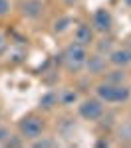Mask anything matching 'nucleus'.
Here are the masks:
<instances>
[{"label": "nucleus", "mask_w": 131, "mask_h": 148, "mask_svg": "<svg viewBox=\"0 0 131 148\" xmlns=\"http://www.w3.org/2000/svg\"><path fill=\"white\" fill-rule=\"evenodd\" d=\"M76 42L82 44V46L91 44V42H94V32H91V28L85 26V24H80L78 30H76Z\"/></svg>", "instance_id": "obj_7"}, {"label": "nucleus", "mask_w": 131, "mask_h": 148, "mask_svg": "<svg viewBox=\"0 0 131 148\" xmlns=\"http://www.w3.org/2000/svg\"><path fill=\"white\" fill-rule=\"evenodd\" d=\"M60 97L56 95V93H48V95H44L42 99H40V107H44V109H52L54 105H58Z\"/></svg>", "instance_id": "obj_10"}, {"label": "nucleus", "mask_w": 131, "mask_h": 148, "mask_svg": "<svg viewBox=\"0 0 131 148\" xmlns=\"http://www.w3.org/2000/svg\"><path fill=\"white\" fill-rule=\"evenodd\" d=\"M34 146L36 148H52V146H56V142L54 140H48V138H42V140H36Z\"/></svg>", "instance_id": "obj_12"}, {"label": "nucleus", "mask_w": 131, "mask_h": 148, "mask_svg": "<svg viewBox=\"0 0 131 148\" xmlns=\"http://www.w3.org/2000/svg\"><path fill=\"white\" fill-rule=\"evenodd\" d=\"M85 59H87L85 46L78 44V42L68 46V49L64 51V61H66V67L70 69V71H80L85 65Z\"/></svg>", "instance_id": "obj_2"}, {"label": "nucleus", "mask_w": 131, "mask_h": 148, "mask_svg": "<svg viewBox=\"0 0 131 148\" xmlns=\"http://www.w3.org/2000/svg\"><path fill=\"white\" fill-rule=\"evenodd\" d=\"M85 65L89 69V73H103L105 69V59L101 56H91L85 59Z\"/></svg>", "instance_id": "obj_8"}, {"label": "nucleus", "mask_w": 131, "mask_h": 148, "mask_svg": "<svg viewBox=\"0 0 131 148\" xmlns=\"http://www.w3.org/2000/svg\"><path fill=\"white\" fill-rule=\"evenodd\" d=\"M78 0H66V4H76Z\"/></svg>", "instance_id": "obj_19"}, {"label": "nucleus", "mask_w": 131, "mask_h": 148, "mask_svg": "<svg viewBox=\"0 0 131 148\" xmlns=\"http://www.w3.org/2000/svg\"><path fill=\"white\" fill-rule=\"evenodd\" d=\"M8 136H10V134H8V130H6L4 126H0V144H4Z\"/></svg>", "instance_id": "obj_16"}, {"label": "nucleus", "mask_w": 131, "mask_h": 148, "mask_svg": "<svg viewBox=\"0 0 131 148\" xmlns=\"http://www.w3.org/2000/svg\"><path fill=\"white\" fill-rule=\"evenodd\" d=\"M111 24H113V18H111L109 10H105V8L95 10V14H94V26H95V30H99V32H107V30L111 28Z\"/></svg>", "instance_id": "obj_5"}, {"label": "nucleus", "mask_w": 131, "mask_h": 148, "mask_svg": "<svg viewBox=\"0 0 131 148\" xmlns=\"http://www.w3.org/2000/svg\"><path fill=\"white\" fill-rule=\"evenodd\" d=\"M109 46H111L109 42H105V44H99V51H105V49H109Z\"/></svg>", "instance_id": "obj_17"}, {"label": "nucleus", "mask_w": 131, "mask_h": 148, "mask_svg": "<svg viewBox=\"0 0 131 148\" xmlns=\"http://www.w3.org/2000/svg\"><path fill=\"white\" fill-rule=\"evenodd\" d=\"M18 128H20V134H22L24 138L36 140V138H40V134L44 132V123H42L38 116L30 114V116H24L22 121L18 123Z\"/></svg>", "instance_id": "obj_3"}, {"label": "nucleus", "mask_w": 131, "mask_h": 148, "mask_svg": "<svg viewBox=\"0 0 131 148\" xmlns=\"http://www.w3.org/2000/svg\"><path fill=\"white\" fill-rule=\"evenodd\" d=\"M123 77H125V75H123L121 71H111V75L107 77V81H109V83H121Z\"/></svg>", "instance_id": "obj_13"}, {"label": "nucleus", "mask_w": 131, "mask_h": 148, "mask_svg": "<svg viewBox=\"0 0 131 148\" xmlns=\"http://www.w3.org/2000/svg\"><path fill=\"white\" fill-rule=\"evenodd\" d=\"M10 12V2L8 0H0V16H6Z\"/></svg>", "instance_id": "obj_14"}, {"label": "nucleus", "mask_w": 131, "mask_h": 148, "mask_svg": "<svg viewBox=\"0 0 131 148\" xmlns=\"http://www.w3.org/2000/svg\"><path fill=\"white\" fill-rule=\"evenodd\" d=\"M109 61L117 67H125L131 63V49L129 47H119V49H113L109 53Z\"/></svg>", "instance_id": "obj_6"}, {"label": "nucleus", "mask_w": 131, "mask_h": 148, "mask_svg": "<svg viewBox=\"0 0 131 148\" xmlns=\"http://www.w3.org/2000/svg\"><path fill=\"white\" fill-rule=\"evenodd\" d=\"M4 47H6V44H4V38H2V36H0V53H2V51H4Z\"/></svg>", "instance_id": "obj_18"}, {"label": "nucleus", "mask_w": 131, "mask_h": 148, "mask_svg": "<svg viewBox=\"0 0 131 148\" xmlns=\"http://www.w3.org/2000/svg\"><path fill=\"white\" fill-rule=\"evenodd\" d=\"M76 99H78V95H76L73 91H66L64 95H62V99H60V101L64 103V105H70V103H73Z\"/></svg>", "instance_id": "obj_11"}, {"label": "nucleus", "mask_w": 131, "mask_h": 148, "mask_svg": "<svg viewBox=\"0 0 131 148\" xmlns=\"http://www.w3.org/2000/svg\"><path fill=\"white\" fill-rule=\"evenodd\" d=\"M123 2H125V4H127V6H131V0H123Z\"/></svg>", "instance_id": "obj_20"}, {"label": "nucleus", "mask_w": 131, "mask_h": 148, "mask_svg": "<svg viewBox=\"0 0 131 148\" xmlns=\"http://www.w3.org/2000/svg\"><path fill=\"white\" fill-rule=\"evenodd\" d=\"M97 99L101 103H123L129 99L131 91L125 87V85H121V83H101V85H97Z\"/></svg>", "instance_id": "obj_1"}, {"label": "nucleus", "mask_w": 131, "mask_h": 148, "mask_svg": "<svg viewBox=\"0 0 131 148\" xmlns=\"http://www.w3.org/2000/svg\"><path fill=\"white\" fill-rule=\"evenodd\" d=\"M24 14L28 18H38L42 14V2L40 0H26L24 2Z\"/></svg>", "instance_id": "obj_9"}, {"label": "nucleus", "mask_w": 131, "mask_h": 148, "mask_svg": "<svg viewBox=\"0 0 131 148\" xmlns=\"http://www.w3.org/2000/svg\"><path fill=\"white\" fill-rule=\"evenodd\" d=\"M80 116L85 121H97L101 114H103V105L99 99H85L80 105Z\"/></svg>", "instance_id": "obj_4"}, {"label": "nucleus", "mask_w": 131, "mask_h": 148, "mask_svg": "<svg viewBox=\"0 0 131 148\" xmlns=\"http://www.w3.org/2000/svg\"><path fill=\"white\" fill-rule=\"evenodd\" d=\"M68 24H70V18H64V20L56 22V32H64L68 28Z\"/></svg>", "instance_id": "obj_15"}]
</instances>
